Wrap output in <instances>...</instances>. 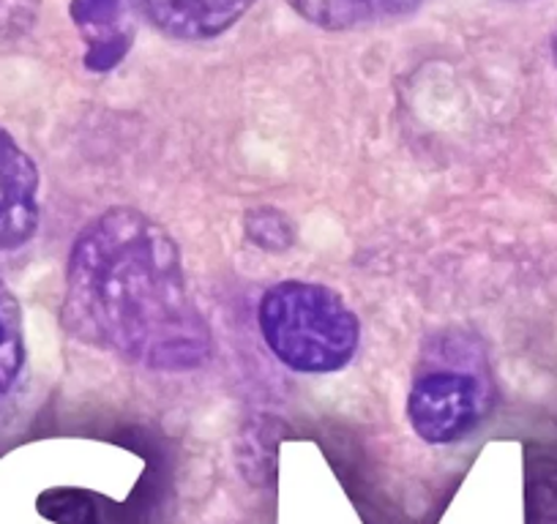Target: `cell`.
Returning a JSON list of instances; mask_svg holds the SVG:
<instances>
[{"label": "cell", "mask_w": 557, "mask_h": 524, "mask_svg": "<svg viewBox=\"0 0 557 524\" xmlns=\"http://www.w3.org/2000/svg\"><path fill=\"white\" fill-rule=\"evenodd\" d=\"M552 55H555V66H557V36H555V41H552Z\"/></svg>", "instance_id": "cell-11"}, {"label": "cell", "mask_w": 557, "mask_h": 524, "mask_svg": "<svg viewBox=\"0 0 557 524\" xmlns=\"http://www.w3.org/2000/svg\"><path fill=\"white\" fill-rule=\"evenodd\" d=\"M246 238L265 251H285L296 244V229L290 219L276 208H251L244 219Z\"/></svg>", "instance_id": "cell-9"}, {"label": "cell", "mask_w": 557, "mask_h": 524, "mask_svg": "<svg viewBox=\"0 0 557 524\" xmlns=\"http://www.w3.org/2000/svg\"><path fill=\"white\" fill-rule=\"evenodd\" d=\"M25 366L23 307L12 287L0 279V399L17 383Z\"/></svg>", "instance_id": "cell-8"}, {"label": "cell", "mask_w": 557, "mask_h": 524, "mask_svg": "<svg viewBox=\"0 0 557 524\" xmlns=\"http://www.w3.org/2000/svg\"><path fill=\"white\" fill-rule=\"evenodd\" d=\"M41 175L30 153L0 126V254L23 249L41 222Z\"/></svg>", "instance_id": "cell-4"}, {"label": "cell", "mask_w": 557, "mask_h": 524, "mask_svg": "<svg viewBox=\"0 0 557 524\" xmlns=\"http://www.w3.org/2000/svg\"><path fill=\"white\" fill-rule=\"evenodd\" d=\"M257 323L273 355L301 374L339 372L361 345V323L350 303L320 282L287 279L268 287Z\"/></svg>", "instance_id": "cell-2"}, {"label": "cell", "mask_w": 557, "mask_h": 524, "mask_svg": "<svg viewBox=\"0 0 557 524\" xmlns=\"http://www.w3.org/2000/svg\"><path fill=\"white\" fill-rule=\"evenodd\" d=\"M257 0H134L151 28L175 41H208L227 34Z\"/></svg>", "instance_id": "cell-5"}, {"label": "cell", "mask_w": 557, "mask_h": 524, "mask_svg": "<svg viewBox=\"0 0 557 524\" xmlns=\"http://www.w3.org/2000/svg\"><path fill=\"white\" fill-rule=\"evenodd\" d=\"M41 0H0V47L17 45L34 30Z\"/></svg>", "instance_id": "cell-10"}, {"label": "cell", "mask_w": 557, "mask_h": 524, "mask_svg": "<svg viewBox=\"0 0 557 524\" xmlns=\"http://www.w3.org/2000/svg\"><path fill=\"white\" fill-rule=\"evenodd\" d=\"M426 0H287V7L323 30H356L407 17Z\"/></svg>", "instance_id": "cell-7"}, {"label": "cell", "mask_w": 557, "mask_h": 524, "mask_svg": "<svg viewBox=\"0 0 557 524\" xmlns=\"http://www.w3.org/2000/svg\"><path fill=\"white\" fill-rule=\"evenodd\" d=\"M74 28L85 39V68L107 74L121 66L134 41V28L126 20L123 0H72L69 7Z\"/></svg>", "instance_id": "cell-6"}, {"label": "cell", "mask_w": 557, "mask_h": 524, "mask_svg": "<svg viewBox=\"0 0 557 524\" xmlns=\"http://www.w3.org/2000/svg\"><path fill=\"white\" fill-rule=\"evenodd\" d=\"M492 408V383L484 361L473 358L451 363L432 352L430 366H421L407 394V421L430 446H451L468 437Z\"/></svg>", "instance_id": "cell-3"}, {"label": "cell", "mask_w": 557, "mask_h": 524, "mask_svg": "<svg viewBox=\"0 0 557 524\" xmlns=\"http://www.w3.org/2000/svg\"><path fill=\"white\" fill-rule=\"evenodd\" d=\"M61 317L74 339L148 372H195L213 355L178 244L137 208L115 205L79 229Z\"/></svg>", "instance_id": "cell-1"}]
</instances>
